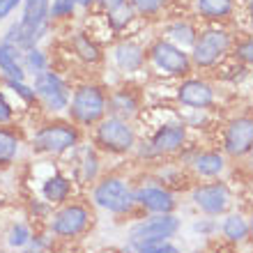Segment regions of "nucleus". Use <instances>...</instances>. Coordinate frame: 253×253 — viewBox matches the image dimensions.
<instances>
[{"label":"nucleus","instance_id":"1","mask_svg":"<svg viewBox=\"0 0 253 253\" xmlns=\"http://www.w3.org/2000/svg\"><path fill=\"white\" fill-rule=\"evenodd\" d=\"M67 113L74 125L79 126H94L99 125L108 113V94L97 83H83L76 85L72 92V101Z\"/></svg>","mask_w":253,"mask_h":253},{"label":"nucleus","instance_id":"2","mask_svg":"<svg viewBox=\"0 0 253 253\" xmlns=\"http://www.w3.org/2000/svg\"><path fill=\"white\" fill-rule=\"evenodd\" d=\"M30 145H33V152H37V154L60 157V154L72 152L74 147L81 145V129H79V125H74L72 120L44 122V125L33 133Z\"/></svg>","mask_w":253,"mask_h":253},{"label":"nucleus","instance_id":"3","mask_svg":"<svg viewBox=\"0 0 253 253\" xmlns=\"http://www.w3.org/2000/svg\"><path fill=\"white\" fill-rule=\"evenodd\" d=\"M92 203L101 210H106L111 214H131L136 207V198H133V189L129 187V182L118 175H106L99 182H94L92 187Z\"/></svg>","mask_w":253,"mask_h":253},{"label":"nucleus","instance_id":"4","mask_svg":"<svg viewBox=\"0 0 253 253\" xmlns=\"http://www.w3.org/2000/svg\"><path fill=\"white\" fill-rule=\"evenodd\" d=\"M182 221L175 214H150L145 219H138L129 230H126V244L129 249L150 244V242L173 240L180 233Z\"/></svg>","mask_w":253,"mask_h":253},{"label":"nucleus","instance_id":"5","mask_svg":"<svg viewBox=\"0 0 253 253\" xmlns=\"http://www.w3.org/2000/svg\"><path fill=\"white\" fill-rule=\"evenodd\" d=\"M147 60L161 76H168V79H187L193 69L191 55L168 40L154 42L147 48Z\"/></svg>","mask_w":253,"mask_h":253},{"label":"nucleus","instance_id":"6","mask_svg":"<svg viewBox=\"0 0 253 253\" xmlns=\"http://www.w3.org/2000/svg\"><path fill=\"white\" fill-rule=\"evenodd\" d=\"M94 145L111 154H129L136 147V131L129 120L108 115L94 125Z\"/></svg>","mask_w":253,"mask_h":253},{"label":"nucleus","instance_id":"7","mask_svg":"<svg viewBox=\"0 0 253 253\" xmlns=\"http://www.w3.org/2000/svg\"><path fill=\"white\" fill-rule=\"evenodd\" d=\"M92 214L83 203H65L51 214L48 221V233L55 240H76L90 228Z\"/></svg>","mask_w":253,"mask_h":253},{"label":"nucleus","instance_id":"8","mask_svg":"<svg viewBox=\"0 0 253 253\" xmlns=\"http://www.w3.org/2000/svg\"><path fill=\"white\" fill-rule=\"evenodd\" d=\"M35 92H37V99L42 101V106L46 108L48 113H62L69 108V101H72V90L67 85V81L62 79L58 72H42L35 76Z\"/></svg>","mask_w":253,"mask_h":253},{"label":"nucleus","instance_id":"9","mask_svg":"<svg viewBox=\"0 0 253 253\" xmlns=\"http://www.w3.org/2000/svg\"><path fill=\"white\" fill-rule=\"evenodd\" d=\"M230 35L221 28H210V30H203L198 35V40L191 48V62L193 67H200V69H210V67L219 65V60L228 53L230 48Z\"/></svg>","mask_w":253,"mask_h":253},{"label":"nucleus","instance_id":"10","mask_svg":"<svg viewBox=\"0 0 253 253\" xmlns=\"http://www.w3.org/2000/svg\"><path fill=\"white\" fill-rule=\"evenodd\" d=\"M193 207L205 216H221L230 207V191L223 182H210V184H196L191 189Z\"/></svg>","mask_w":253,"mask_h":253},{"label":"nucleus","instance_id":"11","mask_svg":"<svg viewBox=\"0 0 253 253\" xmlns=\"http://www.w3.org/2000/svg\"><path fill=\"white\" fill-rule=\"evenodd\" d=\"M133 198L136 207L147 214H173L177 207L175 193L164 184H140L138 189H133Z\"/></svg>","mask_w":253,"mask_h":253},{"label":"nucleus","instance_id":"12","mask_svg":"<svg viewBox=\"0 0 253 253\" xmlns=\"http://www.w3.org/2000/svg\"><path fill=\"white\" fill-rule=\"evenodd\" d=\"M187 143V125L184 122H166L161 125L150 138L147 157H164V154L180 152Z\"/></svg>","mask_w":253,"mask_h":253},{"label":"nucleus","instance_id":"13","mask_svg":"<svg viewBox=\"0 0 253 253\" xmlns=\"http://www.w3.org/2000/svg\"><path fill=\"white\" fill-rule=\"evenodd\" d=\"M223 150L230 157H244L253 150V118H235L223 131Z\"/></svg>","mask_w":253,"mask_h":253},{"label":"nucleus","instance_id":"14","mask_svg":"<svg viewBox=\"0 0 253 253\" xmlns=\"http://www.w3.org/2000/svg\"><path fill=\"white\" fill-rule=\"evenodd\" d=\"M177 101L191 111H207L214 104V87L203 79H182L177 85Z\"/></svg>","mask_w":253,"mask_h":253},{"label":"nucleus","instance_id":"15","mask_svg":"<svg viewBox=\"0 0 253 253\" xmlns=\"http://www.w3.org/2000/svg\"><path fill=\"white\" fill-rule=\"evenodd\" d=\"M74 154H76V164L72 166V182H76V184L97 182V177H99V157H97V150L90 145L74 147Z\"/></svg>","mask_w":253,"mask_h":253},{"label":"nucleus","instance_id":"16","mask_svg":"<svg viewBox=\"0 0 253 253\" xmlns=\"http://www.w3.org/2000/svg\"><path fill=\"white\" fill-rule=\"evenodd\" d=\"M72 193H74V182L65 173H53L42 182V198L46 200L51 207L65 205L67 200L72 198Z\"/></svg>","mask_w":253,"mask_h":253},{"label":"nucleus","instance_id":"17","mask_svg":"<svg viewBox=\"0 0 253 253\" xmlns=\"http://www.w3.org/2000/svg\"><path fill=\"white\" fill-rule=\"evenodd\" d=\"M113 62L115 67L125 74H136L145 65V51L136 42H120L113 48Z\"/></svg>","mask_w":253,"mask_h":253},{"label":"nucleus","instance_id":"18","mask_svg":"<svg viewBox=\"0 0 253 253\" xmlns=\"http://www.w3.org/2000/svg\"><path fill=\"white\" fill-rule=\"evenodd\" d=\"M189 166L198 177H219L226 170V157L216 150H198L189 159Z\"/></svg>","mask_w":253,"mask_h":253},{"label":"nucleus","instance_id":"19","mask_svg":"<svg viewBox=\"0 0 253 253\" xmlns=\"http://www.w3.org/2000/svg\"><path fill=\"white\" fill-rule=\"evenodd\" d=\"M140 99L138 94L133 92V87H118L108 94V113L122 120H131L133 115L138 113Z\"/></svg>","mask_w":253,"mask_h":253},{"label":"nucleus","instance_id":"20","mask_svg":"<svg viewBox=\"0 0 253 253\" xmlns=\"http://www.w3.org/2000/svg\"><path fill=\"white\" fill-rule=\"evenodd\" d=\"M0 74L5 76V81H26L23 51L16 44L0 42Z\"/></svg>","mask_w":253,"mask_h":253},{"label":"nucleus","instance_id":"21","mask_svg":"<svg viewBox=\"0 0 253 253\" xmlns=\"http://www.w3.org/2000/svg\"><path fill=\"white\" fill-rule=\"evenodd\" d=\"M69 46H72L74 55H76L79 60H83L85 65H97V62H101V58H104L99 44L87 33H74L72 40H69Z\"/></svg>","mask_w":253,"mask_h":253},{"label":"nucleus","instance_id":"22","mask_svg":"<svg viewBox=\"0 0 253 253\" xmlns=\"http://www.w3.org/2000/svg\"><path fill=\"white\" fill-rule=\"evenodd\" d=\"M221 235L226 237L228 242L233 244H240L251 235V228H249V221L242 216V214H228L223 223H221Z\"/></svg>","mask_w":253,"mask_h":253},{"label":"nucleus","instance_id":"23","mask_svg":"<svg viewBox=\"0 0 253 253\" xmlns=\"http://www.w3.org/2000/svg\"><path fill=\"white\" fill-rule=\"evenodd\" d=\"M235 0H196V12L207 21H221L233 14Z\"/></svg>","mask_w":253,"mask_h":253},{"label":"nucleus","instance_id":"24","mask_svg":"<svg viewBox=\"0 0 253 253\" xmlns=\"http://www.w3.org/2000/svg\"><path fill=\"white\" fill-rule=\"evenodd\" d=\"M166 40L177 44L180 48H193L196 40H198V33H196V28L187 21H175L170 26H166Z\"/></svg>","mask_w":253,"mask_h":253},{"label":"nucleus","instance_id":"25","mask_svg":"<svg viewBox=\"0 0 253 253\" xmlns=\"http://www.w3.org/2000/svg\"><path fill=\"white\" fill-rule=\"evenodd\" d=\"M19 150H21L19 133L7 129V126H0V166L14 164V159L19 157Z\"/></svg>","mask_w":253,"mask_h":253},{"label":"nucleus","instance_id":"26","mask_svg":"<svg viewBox=\"0 0 253 253\" xmlns=\"http://www.w3.org/2000/svg\"><path fill=\"white\" fill-rule=\"evenodd\" d=\"M23 69H26V74L30 72L33 76H37V74L46 72L48 69V58L46 53L42 51V48H28V51H23Z\"/></svg>","mask_w":253,"mask_h":253},{"label":"nucleus","instance_id":"27","mask_svg":"<svg viewBox=\"0 0 253 253\" xmlns=\"http://www.w3.org/2000/svg\"><path fill=\"white\" fill-rule=\"evenodd\" d=\"M106 19H108V26H111V30L120 33V30H125V28L129 26L133 19H136V12H133V7L129 5V2H125V5L111 9Z\"/></svg>","mask_w":253,"mask_h":253},{"label":"nucleus","instance_id":"28","mask_svg":"<svg viewBox=\"0 0 253 253\" xmlns=\"http://www.w3.org/2000/svg\"><path fill=\"white\" fill-rule=\"evenodd\" d=\"M33 240V230L28 228V223H14L9 228V233H7V244L12 249H26Z\"/></svg>","mask_w":253,"mask_h":253},{"label":"nucleus","instance_id":"29","mask_svg":"<svg viewBox=\"0 0 253 253\" xmlns=\"http://www.w3.org/2000/svg\"><path fill=\"white\" fill-rule=\"evenodd\" d=\"M131 253H182V249L173 240H164V242H150V244L133 247Z\"/></svg>","mask_w":253,"mask_h":253},{"label":"nucleus","instance_id":"30","mask_svg":"<svg viewBox=\"0 0 253 253\" xmlns=\"http://www.w3.org/2000/svg\"><path fill=\"white\" fill-rule=\"evenodd\" d=\"M166 0H129V5L133 7V12L140 14V16H157L161 12V7H164Z\"/></svg>","mask_w":253,"mask_h":253},{"label":"nucleus","instance_id":"31","mask_svg":"<svg viewBox=\"0 0 253 253\" xmlns=\"http://www.w3.org/2000/svg\"><path fill=\"white\" fill-rule=\"evenodd\" d=\"M7 87L16 92V97L26 101V104H35L37 101V92L33 85H26V81H7Z\"/></svg>","mask_w":253,"mask_h":253},{"label":"nucleus","instance_id":"32","mask_svg":"<svg viewBox=\"0 0 253 253\" xmlns=\"http://www.w3.org/2000/svg\"><path fill=\"white\" fill-rule=\"evenodd\" d=\"M76 0H53L51 2V19H69L74 16L76 9Z\"/></svg>","mask_w":253,"mask_h":253},{"label":"nucleus","instance_id":"33","mask_svg":"<svg viewBox=\"0 0 253 253\" xmlns=\"http://www.w3.org/2000/svg\"><path fill=\"white\" fill-rule=\"evenodd\" d=\"M235 55H237L242 62H249V65H253V37L240 42V44H237V48H235Z\"/></svg>","mask_w":253,"mask_h":253},{"label":"nucleus","instance_id":"34","mask_svg":"<svg viewBox=\"0 0 253 253\" xmlns=\"http://www.w3.org/2000/svg\"><path fill=\"white\" fill-rule=\"evenodd\" d=\"M14 120V108L12 104L7 101V97L0 92V125H7V122Z\"/></svg>","mask_w":253,"mask_h":253},{"label":"nucleus","instance_id":"35","mask_svg":"<svg viewBox=\"0 0 253 253\" xmlns=\"http://www.w3.org/2000/svg\"><path fill=\"white\" fill-rule=\"evenodd\" d=\"M21 2H23V0H0V21H5Z\"/></svg>","mask_w":253,"mask_h":253},{"label":"nucleus","instance_id":"36","mask_svg":"<svg viewBox=\"0 0 253 253\" xmlns=\"http://www.w3.org/2000/svg\"><path fill=\"white\" fill-rule=\"evenodd\" d=\"M193 233H200V235H210L214 230V221L212 219H200V221H196V223H193Z\"/></svg>","mask_w":253,"mask_h":253},{"label":"nucleus","instance_id":"37","mask_svg":"<svg viewBox=\"0 0 253 253\" xmlns=\"http://www.w3.org/2000/svg\"><path fill=\"white\" fill-rule=\"evenodd\" d=\"M125 2H129V0H101V5H104L106 12H111V9H115V7L125 5Z\"/></svg>","mask_w":253,"mask_h":253},{"label":"nucleus","instance_id":"38","mask_svg":"<svg viewBox=\"0 0 253 253\" xmlns=\"http://www.w3.org/2000/svg\"><path fill=\"white\" fill-rule=\"evenodd\" d=\"M92 2H97V0H76V5H81V7H90Z\"/></svg>","mask_w":253,"mask_h":253},{"label":"nucleus","instance_id":"39","mask_svg":"<svg viewBox=\"0 0 253 253\" xmlns=\"http://www.w3.org/2000/svg\"><path fill=\"white\" fill-rule=\"evenodd\" d=\"M249 14H251V26H253V2H251V7H249Z\"/></svg>","mask_w":253,"mask_h":253},{"label":"nucleus","instance_id":"40","mask_svg":"<svg viewBox=\"0 0 253 253\" xmlns=\"http://www.w3.org/2000/svg\"><path fill=\"white\" fill-rule=\"evenodd\" d=\"M249 228H251V235H253V214H251V221H249Z\"/></svg>","mask_w":253,"mask_h":253},{"label":"nucleus","instance_id":"41","mask_svg":"<svg viewBox=\"0 0 253 253\" xmlns=\"http://www.w3.org/2000/svg\"><path fill=\"white\" fill-rule=\"evenodd\" d=\"M251 154H253V150H251Z\"/></svg>","mask_w":253,"mask_h":253}]
</instances>
